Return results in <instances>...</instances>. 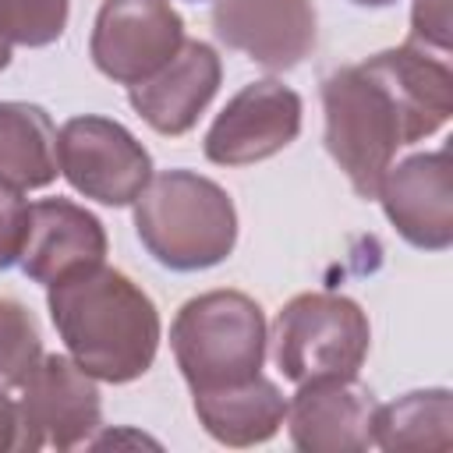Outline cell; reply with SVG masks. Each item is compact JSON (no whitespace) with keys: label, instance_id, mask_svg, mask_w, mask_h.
<instances>
[{"label":"cell","instance_id":"cell-13","mask_svg":"<svg viewBox=\"0 0 453 453\" xmlns=\"http://www.w3.org/2000/svg\"><path fill=\"white\" fill-rule=\"evenodd\" d=\"M106 258L103 223L67 198H42L28 205V234L21 244V269L35 283H60L74 273L96 269Z\"/></svg>","mask_w":453,"mask_h":453},{"label":"cell","instance_id":"cell-10","mask_svg":"<svg viewBox=\"0 0 453 453\" xmlns=\"http://www.w3.org/2000/svg\"><path fill=\"white\" fill-rule=\"evenodd\" d=\"M375 198L403 241L425 251L453 244V166L449 152H421L386 170Z\"/></svg>","mask_w":453,"mask_h":453},{"label":"cell","instance_id":"cell-9","mask_svg":"<svg viewBox=\"0 0 453 453\" xmlns=\"http://www.w3.org/2000/svg\"><path fill=\"white\" fill-rule=\"evenodd\" d=\"M301 131V96L280 81L244 85L205 134V156L219 166H248L287 149Z\"/></svg>","mask_w":453,"mask_h":453},{"label":"cell","instance_id":"cell-12","mask_svg":"<svg viewBox=\"0 0 453 453\" xmlns=\"http://www.w3.org/2000/svg\"><path fill=\"white\" fill-rule=\"evenodd\" d=\"M375 407L372 389L357 375L301 382L287 403L290 439L304 453H361L372 446Z\"/></svg>","mask_w":453,"mask_h":453},{"label":"cell","instance_id":"cell-2","mask_svg":"<svg viewBox=\"0 0 453 453\" xmlns=\"http://www.w3.org/2000/svg\"><path fill=\"white\" fill-rule=\"evenodd\" d=\"M50 315L78 368L103 382L145 375L159 347V315L124 273L96 265L50 287Z\"/></svg>","mask_w":453,"mask_h":453},{"label":"cell","instance_id":"cell-11","mask_svg":"<svg viewBox=\"0 0 453 453\" xmlns=\"http://www.w3.org/2000/svg\"><path fill=\"white\" fill-rule=\"evenodd\" d=\"M212 28L255 64L290 71L315 46V7L311 0H216Z\"/></svg>","mask_w":453,"mask_h":453},{"label":"cell","instance_id":"cell-21","mask_svg":"<svg viewBox=\"0 0 453 453\" xmlns=\"http://www.w3.org/2000/svg\"><path fill=\"white\" fill-rule=\"evenodd\" d=\"M414 39L446 50L449 46V0H414Z\"/></svg>","mask_w":453,"mask_h":453},{"label":"cell","instance_id":"cell-8","mask_svg":"<svg viewBox=\"0 0 453 453\" xmlns=\"http://www.w3.org/2000/svg\"><path fill=\"white\" fill-rule=\"evenodd\" d=\"M180 46L184 21L170 0H103L96 14L92 60L127 88L152 78Z\"/></svg>","mask_w":453,"mask_h":453},{"label":"cell","instance_id":"cell-23","mask_svg":"<svg viewBox=\"0 0 453 453\" xmlns=\"http://www.w3.org/2000/svg\"><path fill=\"white\" fill-rule=\"evenodd\" d=\"M11 64V42H7V35L0 32V71Z\"/></svg>","mask_w":453,"mask_h":453},{"label":"cell","instance_id":"cell-15","mask_svg":"<svg viewBox=\"0 0 453 453\" xmlns=\"http://www.w3.org/2000/svg\"><path fill=\"white\" fill-rule=\"evenodd\" d=\"M195 414L216 442L255 446L280 432L287 418V400L265 375H255L241 386L195 393Z\"/></svg>","mask_w":453,"mask_h":453},{"label":"cell","instance_id":"cell-3","mask_svg":"<svg viewBox=\"0 0 453 453\" xmlns=\"http://www.w3.org/2000/svg\"><path fill=\"white\" fill-rule=\"evenodd\" d=\"M134 230L149 255L177 273L219 265L237 241L230 195L191 170L152 177L134 198Z\"/></svg>","mask_w":453,"mask_h":453},{"label":"cell","instance_id":"cell-5","mask_svg":"<svg viewBox=\"0 0 453 453\" xmlns=\"http://www.w3.org/2000/svg\"><path fill=\"white\" fill-rule=\"evenodd\" d=\"M276 365L290 382L350 379L368 354V319L340 294H301L276 315Z\"/></svg>","mask_w":453,"mask_h":453},{"label":"cell","instance_id":"cell-4","mask_svg":"<svg viewBox=\"0 0 453 453\" xmlns=\"http://www.w3.org/2000/svg\"><path fill=\"white\" fill-rule=\"evenodd\" d=\"M170 347L191 393L241 386L262 375L265 315L241 290H209L177 311Z\"/></svg>","mask_w":453,"mask_h":453},{"label":"cell","instance_id":"cell-24","mask_svg":"<svg viewBox=\"0 0 453 453\" xmlns=\"http://www.w3.org/2000/svg\"><path fill=\"white\" fill-rule=\"evenodd\" d=\"M354 4H361V7H386V4H393V0H354Z\"/></svg>","mask_w":453,"mask_h":453},{"label":"cell","instance_id":"cell-18","mask_svg":"<svg viewBox=\"0 0 453 453\" xmlns=\"http://www.w3.org/2000/svg\"><path fill=\"white\" fill-rule=\"evenodd\" d=\"M42 361V336L32 311L18 301L0 297V386L21 389Z\"/></svg>","mask_w":453,"mask_h":453},{"label":"cell","instance_id":"cell-19","mask_svg":"<svg viewBox=\"0 0 453 453\" xmlns=\"http://www.w3.org/2000/svg\"><path fill=\"white\" fill-rule=\"evenodd\" d=\"M67 25V0H0V32L7 42L46 46Z\"/></svg>","mask_w":453,"mask_h":453},{"label":"cell","instance_id":"cell-14","mask_svg":"<svg viewBox=\"0 0 453 453\" xmlns=\"http://www.w3.org/2000/svg\"><path fill=\"white\" fill-rule=\"evenodd\" d=\"M223 67L209 42H184L152 78L131 85V106L159 134H184L219 88Z\"/></svg>","mask_w":453,"mask_h":453},{"label":"cell","instance_id":"cell-20","mask_svg":"<svg viewBox=\"0 0 453 453\" xmlns=\"http://www.w3.org/2000/svg\"><path fill=\"white\" fill-rule=\"evenodd\" d=\"M25 234H28V202L21 198V188L0 177V269L18 262Z\"/></svg>","mask_w":453,"mask_h":453},{"label":"cell","instance_id":"cell-22","mask_svg":"<svg viewBox=\"0 0 453 453\" xmlns=\"http://www.w3.org/2000/svg\"><path fill=\"white\" fill-rule=\"evenodd\" d=\"M18 432H21V425H18V403L0 386V453L4 449H18Z\"/></svg>","mask_w":453,"mask_h":453},{"label":"cell","instance_id":"cell-7","mask_svg":"<svg viewBox=\"0 0 453 453\" xmlns=\"http://www.w3.org/2000/svg\"><path fill=\"white\" fill-rule=\"evenodd\" d=\"M99 389L74 357L50 354L35 365L18 400V449H71L99 428Z\"/></svg>","mask_w":453,"mask_h":453},{"label":"cell","instance_id":"cell-6","mask_svg":"<svg viewBox=\"0 0 453 453\" xmlns=\"http://www.w3.org/2000/svg\"><path fill=\"white\" fill-rule=\"evenodd\" d=\"M57 163L74 191L103 205H131L152 180V156L106 117H71L57 134Z\"/></svg>","mask_w":453,"mask_h":453},{"label":"cell","instance_id":"cell-1","mask_svg":"<svg viewBox=\"0 0 453 453\" xmlns=\"http://www.w3.org/2000/svg\"><path fill=\"white\" fill-rule=\"evenodd\" d=\"M326 149L361 198H375L396 149L453 113V74L414 42L340 67L322 81Z\"/></svg>","mask_w":453,"mask_h":453},{"label":"cell","instance_id":"cell-16","mask_svg":"<svg viewBox=\"0 0 453 453\" xmlns=\"http://www.w3.org/2000/svg\"><path fill=\"white\" fill-rule=\"evenodd\" d=\"M372 446L389 453H449L453 449V396L449 389H418L375 407Z\"/></svg>","mask_w":453,"mask_h":453},{"label":"cell","instance_id":"cell-17","mask_svg":"<svg viewBox=\"0 0 453 453\" xmlns=\"http://www.w3.org/2000/svg\"><path fill=\"white\" fill-rule=\"evenodd\" d=\"M0 177L14 188H46L57 177V127L42 106L0 103Z\"/></svg>","mask_w":453,"mask_h":453}]
</instances>
